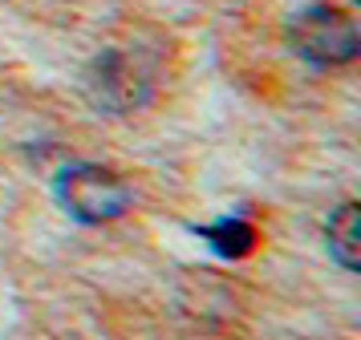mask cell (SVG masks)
<instances>
[{
  "label": "cell",
  "instance_id": "6da1fadb",
  "mask_svg": "<svg viewBox=\"0 0 361 340\" xmlns=\"http://www.w3.org/2000/svg\"><path fill=\"white\" fill-rule=\"evenodd\" d=\"M57 203L85 227L114 223L130 207V187L98 162H73L57 175Z\"/></svg>",
  "mask_w": 361,
  "mask_h": 340
},
{
  "label": "cell",
  "instance_id": "7a4b0ae2",
  "mask_svg": "<svg viewBox=\"0 0 361 340\" xmlns=\"http://www.w3.org/2000/svg\"><path fill=\"white\" fill-rule=\"evenodd\" d=\"M288 45L309 65H349L361 53V32L337 4H309L288 20Z\"/></svg>",
  "mask_w": 361,
  "mask_h": 340
},
{
  "label": "cell",
  "instance_id": "5b68a950",
  "mask_svg": "<svg viewBox=\"0 0 361 340\" xmlns=\"http://www.w3.org/2000/svg\"><path fill=\"white\" fill-rule=\"evenodd\" d=\"M195 231L212 243L215 256H224V259H244L256 247V227L247 219H240V215H228V219H219L212 227H195Z\"/></svg>",
  "mask_w": 361,
  "mask_h": 340
},
{
  "label": "cell",
  "instance_id": "277c9868",
  "mask_svg": "<svg viewBox=\"0 0 361 340\" xmlns=\"http://www.w3.org/2000/svg\"><path fill=\"white\" fill-rule=\"evenodd\" d=\"M325 243L345 272H357V203H341L329 215Z\"/></svg>",
  "mask_w": 361,
  "mask_h": 340
},
{
  "label": "cell",
  "instance_id": "3957f363",
  "mask_svg": "<svg viewBox=\"0 0 361 340\" xmlns=\"http://www.w3.org/2000/svg\"><path fill=\"white\" fill-rule=\"evenodd\" d=\"M85 85H90L94 106H102V110H114V113H126V110H134V106H142V101H147V94H150V77L138 69V61H134V57L118 53V49L102 53L98 61H94V69H90Z\"/></svg>",
  "mask_w": 361,
  "mask_h": 340
}]
</instances>
